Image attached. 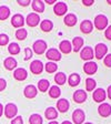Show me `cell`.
Returning <instances> with one entry per match:
<instances>
[{
  "instance_id": "cell-1",
  "label": "cell",
  "mask_w": 111,
  "mask_h": 124,
  "mask_svg": "<svg viewBox=\"0 0 111 124\" xmlns=\"http://www.w3.org/2000/svg\"><path fill=\"white\" fill-rule=\"evenodd\" d=\"M93 23H94V27L98 30H103L108 27V18L104 15H98L94 18Z\"/></svg>"
},
{
  "instance_id": "cell-2",
  "label": "cell",
  "mask_w": 111,
  "mask_h": 124,
  "mask_svg": "<svg viewBox=\"0 0 111 124\" xmlns=\"http://www.w3.org/2000/svg\"><path fill=\"white\" fill-rule=\"evenodd\" d=\"M3 112H5L6 117L8 119H12L17 115L18 113V108H17V105L13 103H8L7 105L3 108Z\"/></svg>"
},
{
  "instance_id": "cell-3",
  "label": "cell",
  "mask_w": 111,
  "mask_h": 124,
  "mask_svg": "<svg viewBox=\"0 0 111 124\" xmlns=\"http://www.w3.org/2000/svg\"><path fill=\"white\" fill-rule=\"evenodd\" d=\"M108 52V46L104 43H98L94 46V57L98 60H101Z\"/></svg>"
},
{
  "instance_id": "cell-4",
  "label": "cell",
  "mask_w": 111,
  "mask_h": 124,
  "mask_svg": "<svg viewBox=\"0 0 111 124\" xmlns=\"http://www.w3.org/2000/svg\"><path fill=\"white\" fill-rule=\"evenodd\" d=\"M47 46H47L46 41H43V40H37L34 43V46H32V49H34L36 54H42L46 52Z\"/></svg>"
},
{
  "instance_id": "cell-5",
  "label": "cell",
  "mask_w": 111,
  "mask_h": 124,
  "mask_svg": "<svg viewBox=\"0 0 111 124\" xmlns=\"http://www.w3.org/2000/svg\"><path fill=\"white\" fill-rule=\"evenodd\" d=\"M85 119V114L81 108H77L72 113V121L75 124H82Z\"/></svg>"
},
{
  "instance_id": "cell-6",
  "label": "cell",
  "mask_w": 111,
  "mask_h": 124,
  "mask_svg": "<svg viewBox=\"0 0 111 124\" xmlns=\"http://www.w3.org/2000/svg\"><path fill=\"white\" fill-rule=\"evenodd\" d=\"M26 22L29 27H36L40 23V17H39V15L36 12L29 13V15L27 16Z\"/></svg>"
},
{
  "instance_id": "cell-7",
  "label": "cell",
  "mask_w": 111,
  "mask_h": 124,
  "mask_svg": "<svg viewBox=\"0 0 111 124\" xmlns=\"http://www.w3.org/2000/svg\"><path fill=\"white\" fill-rule=\"evenodd\" d=\"M46 57L48 60H51V61H60L61 60V53L57 49L51 48L46 52Z\"/></svg>"
},
{
  "instance_id": "cell-8",
  "label": "cell",
  "mask_w": 111,
  "mask_h": 124,
  "mask_svg": "<svg viewBox=\"0 0 111 124\" xmlns=\"http://www.w3.org/2000/svg\"><path fill=\"white\" fill-rule=\"evenodd\" d=\"M53 11L54 13L57 16H63L67 13L68 11V6L66 2H62V1H60V2H57L56 5H54L53 7Z\"/></svg>"
},
{
  "instance_id": "cell-9",
  "label": "cell",
  "mask_w": 111,
  "mask_h": 124,
  "mask_svg": "<svg viewBox=\"0 0 111 124\" xmlns=\"http://www.w3.org/2000/svg\"><path fill=\"white\" fill-rule=\"evenodd\" d=\"M98 113L102 117H108L111 115V105L109 103H101L98 108Z\"/></svg>"
},
{
  "instance_id": "cell-10",
  "label": "cell",
  "mask_w": 111,
  "mask_h": 124,
  "mask_svg": "<svg viewBox=\"0 0 111 124\" xmlns=\"http://www.w3.org/2000/svg\"><path fill=\"white\" fill-rule=\"evenodd\" d=\"M23 94L28 99H34V98H36L37 94H38V89L32 84L27 85L26 88H25V90H23Z\"/></svg>"
},
{
  "instance_id": "cell-11",
  "label": "cell",
  "mask_w": 111,
  "mask_h": 124,
  "mask_svg": "<svg viewBox=\"0 0 111 124\" xmlns=\"http://www.w3.org/2000/svg\"><path fill=\"white\" fill-rule=\"evenodd\" d=\"M11 24H12L15 28H22L23 24H25V18L20 13H17V15L12 16L11 18Z\"/></svg>"
},
{
  "instance_id": "cell-12",
  "label": "cell",
  "mask_w": 111,
  "mask_h": 124,
  "mask_svg": "<svg viewBox=\"0 0 111 124\" xmlns=\"http://www.w3.org/2000/svg\"><path fill=\"white\" fill-rule=\"evenodd\" d=\"M80 58L85 61H90L93 58V49L91 46H85L80 52Z\"/></svg>"
},
{
  "instance_id": "cell-13",
  "label": "cell",
  "mask_w": 111,
  "mask_h": 124,
  "mask_svg": "<svg viewBox=\"0 0 111 124\" xmlns=\"http://www.w3.org/2000/svg\"><path fill=\"white\" fill-rule=\"evenodd\" d=\"M30 70L34 74H40V73L42 72V70H43L42 62L40 61V60H34V61H32L30 64Z\"/></svg>"
},
{
  "instance_id": "cell-14",
  "label": "cell",
  "mask_w": 111,
  "mask_h": 124,
  "mask_svg": "<svg viewBox=\"0 0 111 124\" xmlns=\"http://www.w3.org/2000/svg\"><path fill=\"white\" fill-rule=\"evenodd\" d=\"M97 70H98V64L93 61H88L83 65V71L87 74H93L97 72Z\"/></svg>"
},
{
  "instance_id": "cell-15",
  "label": "cell",
  "mask_w": 111,
  "mask_h": 124,
  "mask_svg": "<svg viewBox=\"0 0 111 124\" xmlns=\"http://www.w3.org/2000/svg\"><path fill=\"white\" fill-rule=\"evenodd\" d=\"M107 98V93L103 89H97L94 92H93V95H92V99L96 102L98 103H101V102H103Z\"/></svg>"
},
{
  "instance_id": "cell-16",
  "label": "cell",
  "mask_w": 111,
  "mask_h": 124,
  "mask_svg": "<svg viewBox=\"0 0 111 124\" xmlns=\"http://www.w3.org/2000/svg\"><path fill=\"white\" fill-rule=\"evenodd\" d=\"M27 77H28V73H27L26 69H23V68H18V69H16L15 72H13V78H15L17 81L26 80Z\"/></svg>"
},
{
  "instance_id": "cell-17",
  "label": "cell",
  "mask_w": 111,
  "mask_h": 124,
  "mask_svg": "<svg viewBox=\"0 0 111 124\" xmlns=\"http://www.w3.org/2000/svg\"><path fill=\"white\" fill-rule=\"evenodd\" d=\"M87 100V92L83 90H78L73 93V101L76 103H83Z\"/></svg>"
},
{
  "instance_id": "cell-18",
  "label": "cell",
  "mask_w": 111,
  "mask_h": 124,
  "mask_svg": "<svg viewBox=\"0 0 111 124\" xmlns=\"http://www.w3.org/2000/svg\"><path fill=\"white\" fill-rule=\"evenodd\" d=\"M3 65H5V68L7 70L11 71V70H13V69H16V68H17L18 63H17V60H16L15 58L8 57V58H6L5 61H3Z\"/></svg>"
},
{
  "instance_id": "cell-19",
  "label": "cell",
  "mask_w": 111,
  "mask_h": 124,
  "mask_svg": "<svg viewBox=\"0 0 111 124\" xmlns=\"http://www.w3.org/2000/svg\"><path fill=\"white\" fill-rule=\"evenodd\" d=\"M92 29H93V24L90 20H83L80 23V30L83 33H85V34L90 33L91 31H92Z\"/></svg>"
},
{
  "instance_id": "cell-20",
  "label": "cell",
  "mask_w": 111,
  "mask_h": 124,
  "mask_svg": "<svg viewBox=\"0 0 111 124\" xmlns=\"http://www.w3.org/2000/svg\"><path fill=\"white\" fill-rule=\"evenodd\" d=\"M69 102H68V100H66V99H60V100H58L57 102V108H58V111L61 112V113H65V112H67L68 110H69Z\"/></svg>"
},
{
  "instance_id": "cell-21",
  "label": "cell",
  "mask_w": 111,
  "mask_h": 124,
  "mask_svg": "<svg viewBox=\"0 0 111 124\" xmlns=\"http://www.w3.org/2000/svg\"><path fill=\"white\" fill-rule=\"evenodd\" d=\"M59 49L62 53H70L72 51V46H71V42L68 41V40H63V41L60 42L59 44Z\"/></svg>"
},
{
  "instance_id": "cell-22",
  "label": "cell",
  "mask_w": 111,
  "mask_h": 124,
  "mask_svg": "<svg viewBox=\"0 0 111 124\" xmlns=\"http://www.w3.org/2000/svg\"><path fill=\"white\" fill-rule=\"evenodd\" d=\"M77 21H78L77 16L73 15V13H68V15L65 17V19H63V22H65V24H66V26H68V27L76 26Z\"/></svg>"
},
{
  "instance_id": "cell-23",
  "label": "cell",
  "mask_w": 111,
  "mask_h": 124,
  "mask_svg": "<svg viewBox=\"0 0 111 124\" xmlns=\"http://www.w3.org/2000/svg\"><path fill=\"white\" fill-rule=\"evenodd\" d=\"M83 43H85V41H83V39L80 38V37H76V38H73L72 40V50L75 52H79L80 51V49L83 46Z\"/></svg>"
},
{
  "instance_id": "cell-24",
  "label": "cell",
  "mask_w": 111,
  "mask_h": 124,
  "mask_svg": "<svg viewBox=\"0 0 111 124\" xmlns=\"http://www.w3.org/2000/svg\"><path fill=\"white\" fill-rule=\"evenodd\" d=\"M32 2V9L34 11L38 13H42L44 11V3L43 1H40V0H34V1H31Z\"/></svg>"
},
{
  "instance_id": "cell-25",
  "label": "cell",
  "mask_w": 111,
  "mask_h": 124,
  "mask_svg": "<svg viewBox=\"0 0 111 124\" xmlns=\"http://www.w3.org/2000/svg\"><path fill=\"white\" fill-rule=\"evenodd\" d=\"M44 116L48 120H56L58 117V111L54 108H48L44 112Z\"/></svg>"
},
{
  "instance_id": "cell-26",
  "label": "cell",
  "mask_w": 111,
  "mask_h": 124,
  "mask_svg": "<svg viewBox=\"0 0 111 124\" xmlns=\"http://www.w3.org/2000/svg\"><path fill=\"white\" fill-rule=\"evenodd\" d=\"M40 28H41V30L43 31V32H49V31L52 30V28H53V23H52V21L50 20H42L41 23H40Z\"/></svg>"
},
{
  "instance_id": "cell-27",
  "label": "cell",
  "mask_w": 111,
  "mask_h": 124,
  "mask_svg": "<svg viewBox=\"0 0 111 124\" xmlns=\"http://www.w3.org/2000/svg\"><path fill=\"white\" fill-rule=\"evenodd\" d=\"M10 16V9L7 6H0V20L5 21Z\"/></svg>"
},
{
  "instance_id": "cell-28",
  "label": "cell",
  "mask_w": 111,
  "mask_h": 124,
  "mask_svg": "<svg viewBox=\"0 0 111 124\" xmlns=\"http://www.w3.org/2000/svg\"><path fill=\"white\" fill-rule=\"evenodd\" d=\"M68 83H69L70 86H77L80 83V75L77 74V73H72L68 79Z\"/></svg>"
},
{
  "instance_id": "cell-29",
  "label": "cell",
  "mask_w": 111,
  "mask_h": 124,
  "mask_svg": "<svg viewBox=\"0 0 111 124\" xmlns=\"http://www.w3.org/2000/svg\"><path fill=\"white\" fill-rule=\"evenodd\" d=\"M60 94H61V90L59 89V86H58V85H52L51 88H50V90H49L50 98L58 99L60 96Z\"/></svg>"
},
{
  "instance_id": "cell-30",
  "label": "cell",
  "mask_w": 111,
  "mask_h": 124,
  "mask_svg": "<svg viewBox=\"0 0 111 124\" xmlns=\"http://www.w3.org/2000/svg\"><path fill=\"white\" fill-rule=\"evenodd\" d=\"M66 81H67V77L63 72H58L57 74L54 75V82L57 83L58 85H62L65 84Z\"/></svg>"
},
{
  "instance_id": "cell-31",
  "label": "cell",
  "mask_w": 111,
  "mask_h": 124,
  "mask_svg": "<svg viewBox=\"0 0 111 124\" xmlns=\"http://www.w3.org/2000/svg\"><path fill=\"white\" fill-rule=\"evenodd\" d=\"M49 85H50L49 81L46 80V79H42V80H40L38 82V89H39V91H41V92H46V91H48V89H49Z\"/></svg>"
},
{
  "instance_id": "cell-32",
  "label": "cell",
  "mask_w": 111,
  "mask_h": 124,
  "mask_svg": "<svg viewBox=\"0 0 111 124\" xmlns=\"http://www.w3.org/2000/svg\"><path fill=\"white\" fill-rule=\"evenodd\" d=\"M29 123L30 124H42V117L40 114H32L29 117Z\"/></svg>"
},
{
  "instance_id": "cell-33",
  "label": "cell",
  "mask_w": 111,
  "mask_h": 124,
  "mask_svg": "<svg viewBox=\"0 0 111 124\" xmlns=\"http://www.w3.org/2000/svg\"><path fill=\"white\" fill-rule=\"evenodd\" d=\"M8 51H9V53L10 54H12V55L18 54L19 52H20V46H19L18 43L12 42V43H10L9 44V46H8Z\"/></svg>"
},
{
  "instance_id": "cell-34",
  "label": "cell",
  "mask_w": 111,
  "mask_h": 124,
  "mask_svg": "<svg viewBox=\"0 0 111 124\" xmlns=\"http://www.w3.org/2000/svg\"><path fill=\"white\" fill-rule=\"evenodd\" d=\"M27 36H28V32H27L26 29L20 28L16 31V38L18 39V40H21V41H22V40H25V39L27 38Z\"/></svg>"
},
{
  "instance_id": "cell-35",
  "label": "cell",
  "mask_w": 111,
  "mask_h": 124,
  "mask_svg": "<svg viewBox=\"0 0 111 124\" xmlns=\"http://www.w3.org/2000/svg\"><path fill=\"white\" fill-rule=\"evenodd\" d=\"M96 85H97V82L93 79H91V78H88L85 80V89H87V91H93L94 88H96Z\"/></svg>"
},
{
  "instance_id": "cell-36",
  "label": "cell",
  "mask_w": 111,
  "mask_h": 124,
  "mask_svg": "<svg viewBox=\"0 0 111 124\" xmlns=\"http://www.w3.org/2000/svg\"><path fill=\"white\" fill-rule=\"evenodd\" d=\"M44 69H46V71L48 73H53L58 70V65L54 62H48L46 64V67H44Z\"/></svg>"
},
{
  "instance_id": "cell-37",
  "label": "cell",
  "mask_w": 111,
  "mask_h": 124,
  "mask_svg": "<svg viewBox=\"0 0 111 124\" xmlns=\"http://www.w3.org/2000/svg\"><path fill=\"white\" fill-rule=\"evenodd\" d=\"M9 43V37L5 33L0 34V46H6Z\"/></svg>"
},
{
  "instance_id": "cell-38",
  "label": "cell",
  "mask_w": 111,
  "mask_h": 124,
  "mask_svg": "<svg viewBox=\"0 0 111 124\" xmlns=\"http://www.w3.org/2000/svg\"><path fill=\"white\" fill-rule=\"evenodd\" d=\"M25 54H26L25 58H23L25 61H28L29 59H31V57H32V51H31L30 48H26V49H25Z\"/></svg>"
},
{
  "instance_id": "cell-39",
  "label": "cell",
  "mask_w": 111,
  "mask_h": 124,
  "mask_svg": "<svg viewBox=\"0 0 111 124\" xmlns=\"http://www.w3.org/2000/svg\"><path fill=\"white\" fill-rule=\"evenodd\" d=\"M11 124H23L22 116H16L15 119L11 121Z\"/></svg>"
},
{
  "instance_id": "cell-40",
  "label": "cell",
  "mask_w": 111,
  "mask_h": 124,
  "mask_svg": "<svg viewBox=\"0 0 111 124\" xmlns=\"http://www.w3.org/2000/svg\"><path fill=\"white\" fill-rule=\"evenodd\" d=\"M103 62H104V64H106L108 68H111V53L104 57Z\"/></svg>"
},
{
  "instance_id": "cell-41",
  "label": "cell",
  "mask_w": 111,
  "mask_h": 124,
  "mask_svg": "<svg viewBox=\"0 0 111 124\" xmlns=\"http://www.w3.org/2000/svg\"><path fill=\"white\" fill-rule=\"evenodd\" d=\"M6 86H7V81H6L5 79H1V78H0V92L5 90Z\"/></svg>"
},
{
  "instance_id": "cell-42",
  "label": "cell",
  "mask_w": 111,
  "mask_h": 124,
  "mask_svg": "<svg viewBox=\"0 0 111 124\" xmlns=\"http://www.w3.org/2000/svg\"><path fill=\"white\" fill-rule=\"evenodd\" d=\"M17 2H18L20 6H22V7H27V6L30 5L31 1H30V0H18Z\"/></svg>"
},
{
  "instance_id": "cell-43",
  "label": "cell",
  "mask_w": 111,
  "mask_h": 124,
  "mask_svg": "<svg viewBox=\"0 0 111 124\" xmlns=\"http://www.w3.org/2000/svg\"><path fill=\"white\" fill-rule=\"evenodd\" d=\"M104 36L108 40H111V26H109L108 28L106 29V32H104Z\"/></svg>"
},
{
  "instance_id": "cell-44",
  "label": "cell",
  "mask_w": 111,
  "mask_h": 124,
  "mask_svg": "<svg viewBox=\"0 0 111 124\" xmlns=\"http://www.w3.org/2000/svg\"><path fill=\"white\" fill-rule=\"evenodd\" d=\"M82 3L85 6H92L93 3H94V1H93V0H82Z\"/></svg>"
},
{
  "instance_id": "cell-45",
  "label": "cell",
  "mask_w": 111,
  "mask_h": 124,
  "mask_svg": "<svg viewBox=\"0 0 111 124\" xmlns=\"http://www.w3.org/2000/svg\"><path fill=\"white\" fill-rule=\"evenodd\" d=\"M107 94H108V98L111 100V85H109L108 90H107Z\"/></svg>"
},
{
  "instance_id": "cell-46",
  "label": "cell",
  "mask_w": 111,
  "mask_h": 124,
  "mask_svg": "<svg viewBox=\"0 0 111 124\" xmlns=\"http://www.w3.org/2000/svg\"><path fill=\"white\" fill-rule=\"evenodd\" d=\"M3 114V105L1 103H0V117H1V115Z\"/></svg>"
},
{
  "instance_id": "cell-47",
  "label": "cell",
  "mask_w": 111,
  "mask_h": 124,
  "mask_svg": "<svg viewBox=\"0 0 111 124\" xmlns=\"http://www.w3.org/2000/svg\"><path fill=\"white\" fill-rule=\"evenodd\" d=\"M46 2H47V3H48V5H52V3H54V2H57V1H56V0H47Z\"/></svg>"
},
{
  "instance_id": "cell-48",
  "label": "cell",
  "mask_w": 111,
  "mask_h": 124,
  "mask_svg": "<svg viewBox=\"0 0 111 124\" xmlns=\"http://www.w3.org/2000/svg\"><path fill=\"white\" fill-rule=\"evenodd\" d=\"M61 124H72V123H71V122H70V121H63Z\"/></svg>"
},
{
  "instance_id": "cell-49",
  "label": "cell",
  "mask_w": 111,
  "mask_h": 124,
  "mask_svg": "<svg viewBox=\"0 0 111 124\" xmlns=\"http://www.w3.org/2000/svg\"><path fill=\"white\" fill-rule=\"evenodd\" d=\"M49 124H59V123H58V122H56V121H51Z\"/></svg>"
},
{
  "instance_id": "cell-50",
  "label": "cell",
  "mask_w": 111,
  "mask_h": 124,
  "mask_svg": "<svg viewBox=\"0 0 111 124\" xmlns=\"http://www.w3.org/2000/svg\"><path fill=\"white\" fill-rule=\"evenodd\" d=\"M107 2H108L109 5H111V0H108V1H107Z\"/></svg>"
},
{
  "instance_id": "cell-51",
  "label": "cell",
  "mask_w": 111,
  "mask_h": 124,
  "mask_svg": "<svg viewBox=\"0 0 111 124\" xmlns=\"http://www.w3.org/2000/svg\"><path fill=\"white\" fill-rule=\"evenodd\" d=\"M85 124H92V123H90V122H87V123H85Z\"/></svg>"
}]
</instances>
